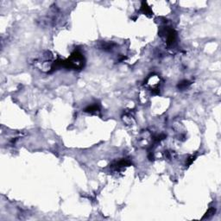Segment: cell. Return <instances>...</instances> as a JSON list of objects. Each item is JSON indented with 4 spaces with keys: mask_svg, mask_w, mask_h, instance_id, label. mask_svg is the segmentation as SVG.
Returning <instances> with one entry per match:
<instances>
[{
    "mask_svg": "<svg viewBox=\"0 0 221 221\" xmlns=\"http://www.w3.org/2000/svg\"><path fill=\"white\" fill-rule=\"evenodd\" d=\"M85 65V58L79 51H74L67 60H63V68L74 70H80Z\"/></svg>",
    "mask_w": 221,
    "mask_h": 221,
    "instance_id": "1",
    "label": "cell"
},
{
    "mask_svg": "<svg viewBox=\"0 0 221 221\" xmlns=\"http://www.w3.org/2000/svg\"><path fill=\"white\" fill-rule=\"evenodd\" d=\"M161 36H164L166 43L168 46H172L176 41L177 34L175 30L170 27H164L161 31Z\"/></svg>",
    "mask_w": 221,
    "mask_h": 221,
    "instance_id": "2",
    "label": "cell"
},
{
    "mask_svg": "<svg viewBox=\"0 0 221 221\" xmlns=\"http://www.w3.org/2000/svg\"><path fill=\"white\" fill-rule=\"evenodd\" d=\"M131 161L129 160V159H121L119 161H117L113 162L112 164L110 165L111 169L116 171V172H118V171H122L125 169L127 167L131 166Z\"/></svg>",
    "mask_w": 221,
    "mask_h": 221,
    "instance_id": "3",
    "label": "cell"
},
{
    "mask_svg": "<svg viewBox=\"0 0 221 221\" xmlns=\"http://www.w3.org/2000/svg\"><path fill=\"white\" fill-rule=\"evenodd\" d=\"M85 112L92 115H97V116H100V107L98 105H92L87 106L85 109Z\"/></svg>",
    "mask_w": 221,
    "mask_h": 221,
    "instance_id": "4",
    "label": "cell"
},
{
    "mask_svg": "<svg viewBox=\"0 0 221 221\" xmlns=\"http://www.w3.org/2000/svg\"><path fill=\"white\" fill-rule=\"evenodd\" d=\"M141 12H142L144 15L148 16V17H152V16H153V12H152L151 8L148 5L146 2H142Z\"/></svg>",
    "mask_w": 221,
    "mask_h": 221,
    "instance_id": "5",
    "label": "cell"
},
{
    "mask_svg": "<svg viewBox=\"0 0 221 221\" xmlns=\"http://www.w3.org/2000/svg\"><path fill=\"white\" fill-rule=\"evenodd\" d=\"M123 120L125 124H131L133 120H134V114L131 113V112H126L124 113V115L123 116Z\"/></svg>",
    "mask_w": 221,
    "mask_h": 221,
    "instance_id": "6",
    "label": "cell"
},
{
    "mask_svg": "<svg viewBox=\"0 0 221 221\" xmlns=\"http://www.w3.org/2000/svg\"><path fill=\"white\" fill-rule=\"evenodd\" d=\"M191 85V83H190V81H188V80H182V81H180L179 84H178V88L179 89H180V90H185V89H187L188 86Z\"/></svg>",
    "mask_w": 221,
    "mask_h": 221,
    "instance_id": "7",
    "label": "cell"
},
{
    "mask_svg": "<svg viewBox=\"0 0 221 221\" xmlns=\"http://www.w3.org/2000/svg\"><path fill=\"white\" fill-rule=\"evenodd\" d=\"M215 214V208H214V207H211V208H209V210L207 211V213L206 214V215L203 217V219H208V218H210L211 216H213L214 214Z\"/></svg>",
    "mask_w": 221,
    "mask_h": 221,
    "instance_id": "8",
    "label": "cell"
},
{
    "mask_svg": "<svg viewBox=\"0 0 221 221\" xmlns=\"http://www.w3.org/2000/svg\"><path fill=\"white\" fill-rule=\"evenodd\" d=\"M195 158H196V156H189V157L187 159V163H186V165H187V167L189 166V165H191L193 162H194V161L195 160Z\"/></svg>",
    "mask_w": 221,
    "mask_h": 221,
    "instance_id": "9",
    "label": "cell"
}]
</instances>
